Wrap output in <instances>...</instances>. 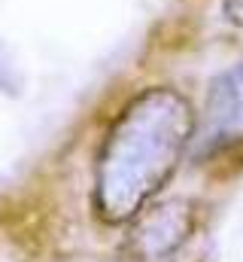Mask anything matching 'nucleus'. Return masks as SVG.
<instances>
[{"label":"nucleus","mask_w":243,"mask_h":262,"mask_svg":"<svg viewBox=\"0 0 243 262\" xmlns=\"http://www.w3.org/2000/svg\"><path fill=\"white\" fill-rule=\"evenodd\" d=\"M195 229V210L188 201L174 198L143 210L128 232V253L134 262H167Z\"/></svg>","instance_id":"obj_2"},{"label":"nucleus","mask_w":243,"mask_h":262,"mask_svg":"<svg viewBox=\"0 0 243 262\" xmlns=\"http://www.w3.org/2000/svg\"><path fill=\"white\" fill-rule=\"evenodd\" d=\"M182 110L174 101H146L110 137L98 171V213L121 223L152 195L177 165L185 140Z\"/></svg>","instance_id":"obj_1"}]
</instances>
